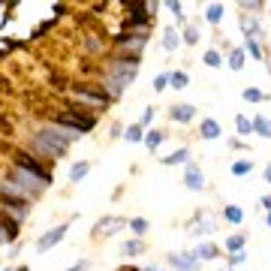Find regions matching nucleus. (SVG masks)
I'll use <instances>...</instances> for the list:
<instances>
[{
    "label": "nucleus",
    "instance_id": "obj_1",
    "mask_svg": "<svg viewBox=\"0 0 271 271\" xmlns=\"http://www.w3.org/2000/svg\"><path fill=\"white\" fill-rule=\"evenodd\" d=\"M36 148H42L48 154H63L66 151V139H54V133H40L36 136Z\"/></svg>",
    "mask_w": 271,
    "mask_h": 271
},
{
    "label": "nucleus",
    "instance_id": "obj_2",
    "mask_svg": "<svg viewBox=\"0 0 271 271\" xmlns=\"http://www.w3.org/2000/svg\"><path fill=\"white\" fill-rule=\"evenodd\" d=\"M61 124H69V126H79V130H90L94 126V118H84V115H72V112H63L58 115Z\"/></svg>",
    "mask_w": 271,
    "mask_h": 271
},
{
    "label": "nucleus",
    "instance_id": "obj_3",
    "mask_svg": "<svg viewBox=\"0 0 271 271\" xmlns=\"http://www.w3.org/2000/svg\"><path fill=\"white\" fill-rule=\"evenodd\" d=\"M18 166H24L27 172H33L36 178H40V181H42V184H45V181H48V172H45V169L40 166V163H33V160H27L24 154H18Z\"/></svg>",
    "mask_w": 271,
    "mask_h": 271
},
{
    "label": "nucleus",
    "instance_id": "obj_4",
    "mask_svg": "<svg viewBox=\"0 0 271 271\" xmlns=\"http://www.w3.org/2000/svg\"><path fill=\"white\" fill-rule=\"evenodd\" d=\"M63 232H66V226H58V229H54V232H48V235H42V238H40V244H36V247H40V253H45L51 244H58L61 238H63Z\"/></svg>",
    "mask_w": 271,
    "mask_h": 271
},
{
    "label": "nucleus",
    "instance_id": "obj_5",
    "mask_svg": "<svg viewBox=\"0 0 271 271\" xmlns=\"http://www.w3.org/2000/svg\"><path fill=\"white\" fill-rule=\"evenodd\" d=\"M184 181H187V187H190V190H202V187H205V178H202V172H199L196 166H190V169H187V178H184Z\"/></svg>",
    "mask_w": 271,
    "mask_h": 271
},
{
    "label": "nucleus",
    "instance_id": "obj_6",
    "mask_svg": "<svg viewBox=\"0 0 271 271\" xmlns=\"http://www.w3.org/2000/svg\"><path fill=\"white\" fill-rule=\"evenodd\" d=\"M115 226H124L121 217H105V220H100V226H97V229H100L103 235H112V232H118Z\"/></svg>",
    "mask_w": 271,
    "mask_h": 271
},
{
    "label": "nucleus",
    "instance_id": "obj_7",
    "mask_svg": "<svg viewBox=\"0 0 271 271\" xmlns=\"http://www.w3.org/2000/svg\"><path fill=\"white\" fill-rule=\"evenodd\" d=\"M0 232H3L6 238L12 241L15 235H18V226H15V220H9V217H3V214H0Z\"/></svg>",
    "mask_w": 271,
    "mask_h": 271
},
{
    "label": "nucleus",
    "instance_id": "obj_8",
    "mask_svg": "<svg viewBox=\"0 0 271 271\" xmlns=\"http://www.w3.org/2000/svg\"><path fill=\"white\" fill-rule=\"evenodd\" d=\"M217 136H220V124H217V121H202V139H217Z\"/></svg>",
    "mask_w": 271,
    "mask_h": 271
},
{
    "label": "nucleus",
    "instance_id": "obj_9",
    "mask_svg": "<svg viewBox=\"0 0 271 271\" xmlns=\"http://www.w3.org/2000/svg\"><path fill=\"white\" fill-rule=\"evenodd\" d=\"M253 130H256L259 136H265V139H271V121L265 115H259L256 121H253Z\"/></svg>",
    "mask_w": 271,
    "mask_h": 271
},
{
    "label": "nucleus",
    "instance_id": "obj_10",
    "mask_svg": "<svg viewBox=\"0 0 271 271\" xmlns=\"http://www.w3.org/2000/svg\"><path fill=\"white\" fill-rule=\"evenodd\" d=\"M193 115H196L193 105H175V108H172V118H175V121H190Z\"/></svg>",
    "mask_w": 271,
    "mask_h": 271
},
{
    "label": "nucleus",
    "instance_id": "obj_11",
    "mask_svg": "<svg viewBox=\"0 0 271 271\" xmlns=\"http://www.w3.org/2000/svg\"><path fill=\"white\" fill-rule=\"evenodd\" d=\"M235 126H238V133H241V136H250V133H253V121H247L244 115L235 118Z\"/></svg>",
    "mask_w": 271,
    "mask_h": 271
},
{
    "label": "nucleus",
    "instance_id": "obj_12",
    "mask_svg": "<svg viewBox=\"0 0 271 271\" xmlns=\"http://www.w3.org/2000/svg\"><path fill=\"white\" fill-rule=\"evenodd\" d=\"M196 256H202V259H214V256H220V250H217L214 244H202L196 250Z\"/></svg>",
    "mask_w": 271,
    "mask_h": 271
},
{
    "label": "nucleus",
    "instance_id": "obj_13",
    "mask_svg": "<svg viewBox=\"0 0 271 271\" xmlns=\"http://www.w3.org/2000/svg\"><path fill=\"white\" fill-rule=\"evenodd\" d=\"M193 256H181V253H172V265H178V268H193Z\"/></svg>",
    "mask_w": 271,
    "mask_h": 271
},
{
    "label": "nucleus",
    "instance_id": "obj_14",
    "mask_svg": "<svg viewBox=\"0 0 271 271\" xmlns=\"http://www.w3.org/2000/svg\"><path fill=\"white\" fill-rule=\"evenodd\" d=\"M190 154H187V148H181V151H175L172 157H166V160H163V163H166V166H175V163H184Z\"/></svg>",
    "mask_w": 271,
    "mask_h": 271
},
{
    "label": "nucleus",
    "instance_id": "obj_15",
    "mask_svg": "<svg viewBox=\"0 0 271 271\" xmlns=\"http://www.w3.org/2000/svg\"><path fill=\"white\" fill-rule=\"evenodd\" d=\"M229 66H232V69H241V66H244V51H241V48H235V51H232Z\"/></svg>",
    "mask_w": 271,
    "mask_h": 271
},
{
    "label": "nucleus",
    "instance_id": "obj_16",
    "mask_svg": "<svg viewBox=\"0 0 271 271\" xmlns=\"http://www.w3.org/2000/svg\"><path fill=\"white\" fill-rule=\"evenodd\" d=\"M250 169H253V163H250V160H238V163H232V172H235V175H247Z\"/></svg>",
    "mask_w": 271,
    "mask_h": 271
},
{
    "label": "nucleus",
    "instance_id": "obj_17",
    "mask_svg": "<svg viewBox=\"0 0 271 271\" xmlns=\"http://www.w3.org/2000/svg\"><path fill=\"white\" fill-rule=\"evenodd\" d=\"M84 175H87V163H79V166L69 169V178H72V181H82Z\"/></svg>",
    "mask_w": 271,
    "mask_h": 271
},
{
    "label": "nucleus",
    "instance_id": "obj_18",
    "mask_svg": "<svg viewBox=\"0 0 271 271\" xmlns=\"http://www.w3.org/2000/svg\"><path fill=\"white\" fill-rule=\"evenodd\" d=\"M220 18H223V6H220V3H214V6L208 9V21H211V24H217Z\"/></svg>",
    "mask_w": 271,
    "mask_h": 271
},
{
    "label": "nucleus",
    "instance_id": "obj_19",
    "mask_svg": "<svg viewBox=\"0 0 271 271\" xmlns=\"http://www.w3.org/2000/svg\"><path fill=\"white\" fill-rule=\"evenodd\" d=\"M169 82H172L175 87H187V72H172Z\"/></svg>",
    "mask_w": 271,
    "mask_h": 271
},
{
    "label": "nucleus",
    "instance_id": "obj_20",
    "mask_svg": "<svg viewBox=\"0 0 271 271\" xmlns=\"http://www.w3.org/2000/svg\"><path fill=\"white\" fill-rule=\"evenodd\" d=\"M223 214H226V220H229V223H238V220H241V208H235V205H229Z\"/></svg>",
    "mask_w": 271,
    "mask_h": 271
},
{
    "label": "nucleus",
    "instance_id": "obj_21",
    "mask_svg": "<svg viewBox=\"0 0 271 271\" xmlns=\"http://www.w3.org/2000/svg\"><path fill=\"white\" fill-rule=\"evenodd\" d=\"M205 63H208V66H220L223 61H220V54H217V51L211 48V51H205Z\"/></svg>",
    "mask_w": 271,
    "mask_h": 271
},
{
    "label": "nucleus",
    "instance_id": "obj_22",
    "mask_svg": "<svg viewBox=\"0 0 271 271\" xmlns=\"http://www.w3.org/2000/svg\"><path fill=\"white\" fill-rule=\"evenodd\" d=\"M226 247H229V250H235V253H238V250L244 247V238H241V235H232V238L226 241Z\"/></svg>",
    "mask_w": 271,
    "mask_h": 271
},
{
    "label": "nucleus",
    "instance_id": "obj_23",
    "mask_svg": "<svg viewBox=\"0 0 271 271\" xmlns=\"http://www.w3.org/2000/svg\"><path fill=\"white\" fill-rule=\"evenodd\" d=\"M163 45H166V48L172 51V48L178 45V33H175V30H166V40H163Z\"/></svg>",
    "mask_w": 271,
    "mask_h": 271
},
{
    "label": "nucleus",
    "instance_id": "obj_24",
    "mask_svg": "<svg viewBox=\"0 0 271 271\" xmlns=\"http://www.w3.org/2000/svg\"><path fill=\"white\" fill-rule=\"evenodd\" d=\"M130 226H133V232H148V220H142V217H136V220H130Z\"/></svg>",
    "mask_w": 271,
    "mask_h": 271
},
{
    "label": "nucleus",
    "instance_id": "obj_25",
    "mask_svg": "<svg viewBox=\"0 0 271 271\" xmlns=\"http://www.w3.org/2000/svg\"><path fill=\"white\" fill-rule=\"evenodd\" d=\"M160 142H163V136H160V133H148V136H145V145H148V148H157Z\"/></svg>",
    "mask_w": 271,
    "mask_h": 271
},
{
    "label": "nucleus",
    "instance_id": "obj_26",
    "mask_svg": "<svg viewBox=\"0 0 271 271\" xmlns=\"http://www.w3.org/2000/svg\"><path fill=\"white\" fill-rule=\"evenodd\" d=\"M126 139H130V142H139V139H142V126H139V124L130 126V130H126Z\"/></svg>",
    "mask_w": 271,
    "mask_h": 271
},
{
    "label": "nucleus",
    "instance_id": "obj_27",
    "mask_svg": "<svg viewBox=\"0 0 271 271\" xmlns=\"http://www.w3.org/2000/svg\"><path fill=\"white\" fill-rule=\"evenodd\" d=\"M244 100H253V103H256V100H262V94H259L256 87H247V90H244Z\"/></svg>",
    "mask_w": 271,
    "mask_h": 271
},
{
    "label": "nucleus",
    "instance_id": "obj_28",
    "mask_svg": "<svg viewBox=\"0 0 271 271\" xmlns=\"http://www.w3.org/2000/svg\"><path fill=\"white\" fill-rule=\"evenodd\" d=\"M139 250H142V244H139V241H130V244H126V247H124V253H130V256H136V253H139Z\"/></svg>",
    "mask_w": 271,
    "mask_h": 271
},
{
    "label": "nucleus",
    "instance_id": "obj_29",
    "mask_svg": "<svg viewBox=\"0 0 271 271\" xmlns=\"http://www.w3.org/2000/svg\"><path fill=\"white\" fill-rule=\"evenodd\" d=\"M169 84V76H157V82H154V90H163Z\"/></svg>",
    "mask_w": 271,
    "mask_h": 271
},
{
    "label": "nucleus",
    "instance_id": "obj_30",
    "mask_svg": "<svg viewBox=\"0 0 271 271\" xmlns=\"http://www.w3.org/2000/svg\"><path fill=\"white\" fill-rule=\"evenodd\" d=\"M262 205H265V208L271 211V196H265V199H262Z\"/></svg>",
    "mask_w": 271,
    "mask_h": 271
},
{
    "label": "nucleus",
    "instance_id": "obj_31",
    "mask_svg": "<svg viewBox=\"0 0 271 271\" xmlns=\"http://www.w3.org/2000/svg\"><path fill=\"white\" fill-rule=\"evenodd\" d=\"M265 181H271V166H268V169H265Z\"/></svg>",
    "mask_w": 271,
    "mask_h": 271
},
{
    "label": "nucleus",
    "instance_id": "obj_32",
    "mask_svg": "<svg viewBox=\"0 0 271 271\" xmlns=\"http://www.w3.org/2000/svg\"><path fill=\"white\" fill-rule=\"evenodd\" d=\"M268 226H271V211H268Z\"/></svg>",
    "mask_w": 271,
    "mask_h": 271
},
{
    "label": "nucleus",
    "instance_id": "obj_33",
    "mask_svg": "<svg viewBox=\"0 0 271 271\" xmlns=\"http://www.w3.org/2000/svg\"><path fill=\"white\" fill-rule=\"evenodd\" d=\"M268 69H271V58H268Z\"/></svg>",
    "mask_w": 271,
    "mask_h": 271
},
{
    "label": "nucleus",
    "instance_id": "obj_34",
    "mask_svg": "<svg viewBox=\"0 0 271 271\" xmlns=\"http://www.w3.org/2000/svg\"><path fill=\"white\" fill-rule=\"evenodd\" d=\"M148 271H151V268H148Z\"/></svg>",
    "mask_w": 271,
    "mask_h": 271
}]
</instances>
